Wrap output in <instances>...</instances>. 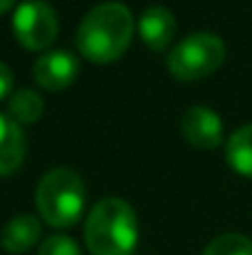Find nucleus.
<instances>
[{
  "instance_id": "nucleus-1",
  "label": "nucleus",
  "mask_w": 252,
  "mask_h": 255,
  "mask_svg": "<svg viewBox=\"0 0 252 255\" xmlns=\"http://www.w3.org/2000/svg\"><path fill=\"white\" fill-rule=\"evenodd\" d=\"M134 37V15L124 2L109 0L94 5L77 30V50L96 65L121 57Z\"/></svg>"
},
{
  "instance_id": "nucleus-2",
  "label": "nucleus",
  "mask_w": 252,
  "mask_h": 255,
  "mask_svg": "<svg viewBox=\"0 0 252 255\" xmlns=\"http://www.w3.org/2000/svg\"><path fill=\"white\" fill-rule=\"evenodd\" d=\"M84 241L94 255H134L139 243L134 208L116 196L101 198L86 216Z\"/></svg>"
},
{
  "instance_id": "nucleus-3",
  "label": "nucleus",
  "mask_w": 252,
  "mask_h": 255,
  "mask_svg": "<svg viewBox=\"0 0 252 255\" xmlns=\"http://www.w3.org/2000/svg\"><path fill=\"white\" fill-rule=\"evenodd\" d=\"M35 203L42 221L52 228H70L82 218L86 188L82 176L72 169L47 171L35 191Z\"/></svg>"
},
{
  "instance_id": "nucleus-4",
  "label": "nucleus",
  "mask_w": 252,
  "mask_h": 255,
  "mask_svg": "<svg viewBox=\"0 0 252 255\" xmlns=\"http://www.w3.org/2000/svg\"><path fill=\"white\" fill-rule=\"evenodd\" d=\"M225 60V45L215 32H193L168 52V72L180 82H193L215 72Z\"/></svg>"
},
{
  "instance_id": "nucleus-5",
  "label": "nucleus",
  "mask_w": 252,
  "mask_h": 255,
  "mask_svg": "<svg viewBox=\"0 0 252 255\" xmlns=\"http://www.w3.org/2000/svg\"><path fill=\"white\" fill-rule=\"evenodd\" d=\"M60 30L57 12L42 0H25L12 15V32L27 50H45L55 42Z\"/></svg>"
},
{
  "instance_id": "nucleus-6",
  "label": "nucleus",
  "mask_w": 252,
  "mask_h": 255,
  "mask_svg": "<svg viewBox=\"0 0 252 255\" xmlns=\"http://www.w3.org/2000/svg\"><path fill=\"white\" fill-rule=\"evenodd\" d=\"M32 77L42 89L50 92L65 89L80 77V60L70 50H47L45 55L37 57Z\"/></svg>"
},
{
  "instance_id": "nucleus-7",
  "label": "nucleus",
  "mask_w": 252,
  "mask_h": 255,
  "mask_svg": "<svg viewBox=\"0 0 252 255\" xmlns=\"http://www.w3.org/2000/svg\"><path fill=\"white\" fill-rule=\"evenodd\" d=\"M180 129L188 144L198 149H215L223 141V119L208 107H190L180 117Z\"/></svg>"
},
{
  "instance_id": "nucleus-8",
  "label": "nucleus",
  "mask_w": 252,
  "mask_h": 255,
  "mask_svg": "<svg viewBox=\"0 0 252 255\" xmlns=\"http://www.w3.org/2000/svg\"><path fill=\"white\" fill-rule=\"evenodd\" d=\"M139 35L151 50H164L175 35V15L164 5H149L139 17Z\"/></svg>"
},
{
  "instance_id": "nucleus-9",
  "label": "nucleus",
  "mask_w": 252,
  "mask_h": 255,
  "mask_svg": "<svg viewBox=\"0 0 252 255\" xmlns=\"http://www.w3.org/2000/svg\"><path fill=\"white\" fill-rule=\"evenodd\" d=\"M42 236V226L37 221V216H30V213H22V216H15L5 223V228L0 231V246L7 251V253H27Z\"/></svg>"
},
{
  "instance_id": "nucleus-10",
  "label": "nucleus",
  "mask_w": 252,
  "mask_h": 255,
  "mask_svg": "<svg viewBox=\"0 0 252 255\" xmlns=\"http://www.w3.org/2000/svg\"><path fill=\"white\" fill-rule=\"evenodd\" d=\"M27 141L22 127L15 124L7 114H0V176H7L25 159Z\"/></svg>"
},
{
  "instance_id": "nucleus-11",
  "label": "nucleus",
  "mask_w": 252,
  "mask_h": 255,
  "mask_svg": "<svg viewBox=\"0 0 252 255\" xmlns=\"http://www.w3.org/2000/svg\"><path fill=\"white\" fill-rule=\"evenodd\" d=\"M45 112V102L42 97L30 89V87H22V89H15L7 99V117L15 122V124H35Z\"/></svg>"
},
{
  "instance_id": "nucleus-12",
  "label": "nucleus",
  "mask_w": 252,
  "mask_h": 255,
  "mask_svg": "<svg viewBox=\"0 0 252 255\" xmlns=\"http://www.w3.org/2000/svg\"><path fill=\"white\" fill-rule=\"evenodd\" d=\"M225 156L238 173L252 176V124H245L238 131H233V136L228 139Z\"/></svg>"
},
{
  "instance_id": "nucleus-13",
  "label": "nucleus",
  "mask_w": 252,
  "mask_h": 255,
  "mask_svg": "<svg viewBox=\"0 0 252 255\" xmlns=\"http://www.w3.org/2000/svg\"><path fill=\"white\" fill-rule=\"evenodd\" d=\"M203 255H252V241L240 233H223L208 243Z\"/></svg>"
},
{
  "instance_id": "nucleus-14",
  "label": "nucleus",
  "mask_w": 252,
  "mask_h": 255,
  "mask_svg": "<svg viewBox=\"0 0 252 255\" xmlns=\"http://www.w3.org/2000/svg\"><path fill=\"white\" fill-rule=\"evenodd\" d=\"M37 255H82V251H80V246H77L70 236L57 233V236H50V238L40 246Z\"/></svg>"
},
{
  "instance_id": "nucleus-15",
  "label": "nucleus",
  "mask_w": 252,
  "mask_h": 255,
  "mask_svg": "<svg viewBox=\"0 0 252 255\" xmlns=\"http://www.w3.org/2000/svg\"><path fill=\"white\" fill-rule=\"evenodd\" d=\"M10 89H12V70L5 62H0V99H5Z\"/></svg>"
},
{
  "instance_id": "nucleus-16",
  "label": "nucleus",
  "mask_w": 252,
  "mask_h": 255,
  "mask_svg": "<svg viewBox=\"0 0 252 255\" xmlns=\"http://www.w3.org/2000/svg\"><path fill=\"white\" fill-rule=\"evenodd\" d=\"M12 2H15V0H0V12H5V10H7Z\"/></svg>"
}]
</instances>
